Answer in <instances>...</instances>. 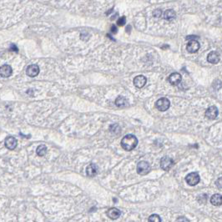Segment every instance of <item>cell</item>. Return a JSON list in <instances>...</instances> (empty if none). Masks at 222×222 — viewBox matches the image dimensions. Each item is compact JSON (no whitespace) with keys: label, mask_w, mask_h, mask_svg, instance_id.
Returning a JSON list of instances; mask_svg holds the SVG:
<instances>
[{"label":"cell","mask_w":222,"mask_h":222,"mask_svg":"<svg viewBox=\"0 0 222 222\" xmlns=\"http://www.w3.org/2000/svg\"><path fill=\"white\" fill-rule=\"evenodd\" d=\"M138 140L134 134H127L121 140V146L126 151H131L137 146Z\"/></svg>","instance_id":"6da1fadb"},{"label":"cell","mask_w":222,"mask_h":222,"mask_svg":"<svg viewBox=\"0 0 222 222\" xmlns=\"http://www.w3.org/2000/svg\"><path fill=\"white\" fill-rule=\"evenodd\" d=\"M199 180H200V177L197 172H192V173L187 175L186 177V183L191 186H196L197 184H199Z\"/></svg>","instance_id":"7a4b0ae2"},{"label":"cell","mask_w":222,"mask_h":222,"mask_svg":"<svg viewBox=\"0 0 222 222\" xmlns=\"http://www.w3.org/2000/svg\"><path fill=\"white\" fill-rule=\"evenodd\" d=\"M155 106H156L158 110L164 112V111H166L168 109L170 108V102L167 98H161L159 100H157V102L155 103Z\"/></svg>","instance_id":"3957f363"},{"label":"cell","mask_w":222,"mask_h":222,"mask_svg":"<svg viewBox=\"0 0 222 222\" xmlns=\"http://www.w3.org/2000/svg\"><path fill=\"white\" fill-rule=\"evenodd\" d=\"M150 171V164L147 161H140L137 165V173L140 175H145Z\"/></svg>","instance_id":"277c9868"},{"label":"cell","mask_w":222,"mask_h":222,"mask_svg":"<svg viewBox=\"0 0 222 222\" xmlns=\"http://www.w3.org/2000/svg\"><path fill=\"white\" fill-rule=\"evenodd\" d=\"M174 165L173 160L170 157L165 156L163 157L160 160V167L164 170H169L171 167Z\"/></svg>","instance_id":"5b68a950"},{"label":"cell","mask_w":222,"mask_h":222,"mask_svg":"<svg viewBox=\"0 0 222 222\" xmlns=\"http://www.w3.org/2000/svg\"><path fill=\"white\" fill-rule=\"evenodd\" d=\"M199 49V43L197 40H190L189 43H187L186 46V49L189 53L194 54L196 53Z\"/></svg>","instance_id":"8992f818"},{"label":"cell","mask_w":222,"mask_h":222,"mask_svg":"<svg viewBox=\"0 0 222 222\" xmlns=\"http://www.w3.org/2000/svg\"><path fill=\"white\" fill-rule=\"evenodd\" d=\"M12 73H13V69L9 64H3V66L0 67V75L3 78H9L12 75Z\"/></svg>","instance_id":"52a82bcc"},{"label":"cell","mask_w":222,"mask_h":222,"mask_svg":"<svg viewBox=\"0 0 222 222\" xmlns=\"http://www.w3.org/2000/svg\"><path fill=\"white\" fill-rule=\"evenodd\" d=\"M146 82H147V78L144 75H139L134 78V85L136 88H143L146 84Z\"/></svg>","instance_id":"ba28073f"},{"label":"cell","mask_w":222,"mask_h":222,"mask_svg":"<svg viewBox=\"0 0 222 222\" xmlns=\"http://www.w3.org/2000/svg\"><path fill=\"white\" fill-rule=\"evenodd\" d=\"M26 74L31 78L36 77L39 74V67L37 64H31L27 68Z\"/></svg>","instance_id":"9c48e42d"},{"label":"cell","mask_w":222,"mask_h":222,"mask_svg":"<svg viewBox=\"0 0 222 222\" xmlns=\"http://www.w3.org/2000/svg\"><path fill=\"white\" fill-rule=\"evenodd\" d=\"M181 80H182V77L179 73H173L168 78V81L170 82L172 85H179Z\"/></svg>","instance_id":"30bf717a"},{"label":"cell","mask_w":222,"mask_h":222,"mask_svg":"<svg viewBox=\"0 0 222 222\" xmlns=\"http://www.w3.org/2000/svg\"><path fill=\"white\" fill-rule=\"evenodd\" d=\"M218 115V109L216 106H210L206 111V116L210 120H215Z\"/></svg>","instance_id":"8fae6325"},{"label":"cell","mask_w":222,"mask_h":222,"mask_svg":"<svg viewBox=\"0 0 222 222\" xmlns=\"http://www.w3.org/2000/svg\"><path fill=\"white\" fill-rule=\"evenodd\" d=\"M121 215V211L117 208H110L109 210H108L107 211V216H108L109 218H110L112 220H116L118 219Z\"/></svg>","instance_id":"7c38bea8"},{"label":"cell","mask_w":222,"mask_h":222,"mask_svg":"<svg viewBox=\"0 0 222 222\" xmlns=\"http://www.w3.org/2000/svg\"><path fill=\"white\" fill-rule=\"evenodd\" d=\"M5 146L9 150H14L17 146V140L14 137H12V136L7 137L6 140H5Z\"/></svg>","instance_id":"4fadbf2b"},{"label":"cell","mask_w":222,"mask_h":222,"mask_svg":"<svg viewBox=\"0 0 222 222\" xmlns=\"http://www.w3.org/2000/svg\"><path fill=\"white\" fill-rule=\"evenodd\" d=\"M207 60H208V62L210 63V64H216L217 63L220 61V56H219V54L216 51H212V52H210L208 54L207 56Z\"/></svg>","instance_id":"5bb4252c"},{"label":"cell","mask_w":222,"mask_h":222,"mask_svg":"<svg viewBox=\"0 0 222 222\" xmlns=\"http://www.w3.org/2000/svg\"><path fill=\"white\" fill-rule=\"evenodd\" d=\"M97 166L95 164H90L88 167L86 168V174L88 177H95L97 175Z\"/></svg>","instance_id":"9a60e30c"},{"label":"cell","mask_w":222,"mask_h":222,"mask_svg":"<svg viewBox=\"0 0 222 222\" xmlns=\"http://www.w3.org/2000/svg\"><path fill=\"white\" fill-rule=\"evenodd\" d=\"M210 203L212 204L213 206H221L222 204V197L220 194H216V195H213L210 198Z\"/></svg>","instance_id":"2e32d148"},{"label":"cell","mask_w":222,"mask_h":222,"mask_svg":"<svg viewBox=\"0 0 222 222\" xmlns=\"http://www.w3.org/2000/svg\"><path fill=\"white\" fill-rule=\"evenodd\" d=\"M175 17H176V13H175V12L172 9L166 10V11L163 13L164 19L165 20H169V21L173 20L174 19H175Z\"/></svg>","instance_id":"e0dca14e"},{"label":"cell","mask_w":222,"mask_h":222,"mask_svg":"<svg viewBox=\"0 0 222 222\" xmlns=\"http://www.w3.org/2000/svg\"><path fill=\"white\" fill-rule=\"evenodd\" d=\"M36 152L39 156H43L47 153V147L44 144H41V145H39V147L37 148Z\"/></svg>","instance_id":"ac0fdd59"},{"label":"cell","mask_w":222,"mask_h":222,"mask_svg":"<svg viewBox=\"0 0 222 222\" xmlns=\"http://www.w3.org/2000/svg\"><path fill=\"white\" fill-rule=\"evenodd\" d=\"M127 104V100H126V99L124 98V97H118L116 99V100H115V105H117V106H124Z\"/></svg>","instance_id":"d6986e66"},{"label":"cell","mask_w":222,"mask_h":222,"mask_svg":"<svg viewBox=\"0 0 222 222\" xmlns=\"http://www.w3.org/2000/svg\"><path fill=\"white\" fill-rule=\"evenodd\" d=\"M149 221H151V222H161V219H160V217L158 215H155V214H154V215H151L150 216V218H149Z\"/></svg>","instance_id":"ffe728a7"},{"label":"cell","mask_w":222,"mask_h":222,"mask_svg":"<svg viewBox=\"0 0 222 222\" xmlns=\"http://www.w3.org/2000/svg\"><path fill=\"white\" fill-rule=\"evenodd\" d=\"M126 23V18L124 16L120 18L117 21V25L118 26H124Z\"/></svg>","instance_id":"44dd1931"},{"label":"cell","mask_w":222,"mask_h":222,"mask_svg":"<svg viewBox=\"0 0 222 222\" xmlns=\"http://www.w3.org/2000/svg\"><path fill=\"white\" fill-rule=\"evenodd\" d=\"M161 14H162V12H161L160 9H157L154 12V16L155 17V18H160L161 16Z\"/></svg>","instance_id":"7402d4cb"},{"label":"cell","mask_w":222,"mask_h":222,"mask_svg":"<svg viewBox=\"0 0 222 222\" xmlns=\"http://www.w3.org/2000/svg\"><path fill=\"white\" fill-rule=\"evenodd\" d=\"M9 49L11 51H15V52H18V51H19V49H18V48H17V46L15 45V44H11Z\"/></svg>","instance_id":"603a6c76"},{"label":"cell","mask_w":222,"mask_h":222,"mask_svg":"<svg viewBox=\"0 0 222 222\" xmlns=\"http://www.w3.org/2000/svg\"><path fill=\"white\" fill-rule=\"evenodd\" d=\"M117 28L115 25H112V28H111V32L113 33H117Z\"/></svg>","instance_id":"cb8c5ba5"},{"label":"cell","mask_w":222,"mask_h":222,"mask_svg":"<svg viewBox=\"0 0 222 222\" xmlns=\"http://www.w3.org/2000/svg\"><path fill=\"white\" fill-rule=\"evenodd\" d=\"M198 39V37L197 36H194V35H191V36H188L186 37V39H190V40H196V39Z\"/></svg>","instance_id":"d4e9b609"},{"label":"cell","mask_w":222,"mask_h":222,"mask_svg":"<svg viewBox=\"0 0 222 222\" xmlns=\"http://www.w3.org/2000/svg\"><path fill=\"white\" fill-rule=\"evenodd\" d=\"M130 29H131V27L130 26H128L127 27V29H126V30H127L128 33H130Z\"/></svg>","instance_id":"484cf974"}]
</instances>
